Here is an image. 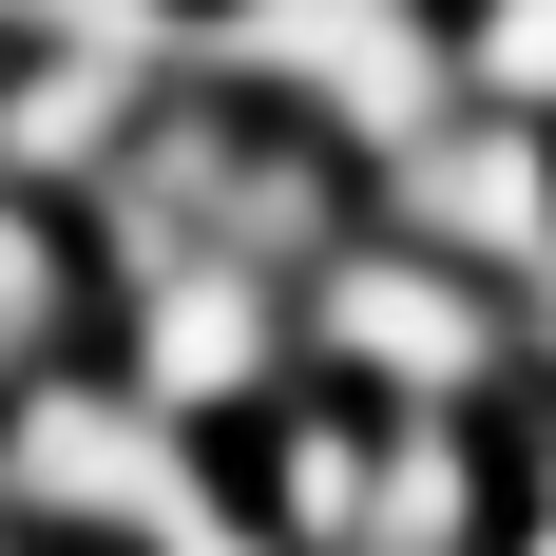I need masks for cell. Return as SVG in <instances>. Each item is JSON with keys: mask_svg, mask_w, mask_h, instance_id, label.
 Instances as JSON below:
<instances>
[{"mask_svg": "<svg viewBox=\"0 0 556 556\" xmlns=\"http://www.w3.org/2000/svg\"><path fill=\"white\" fill-rule=\"evenodd\" d=\"M230 58L288 77V97L327 115V135H365L384 173L460 115V39H422L403 0H230Z\"/></svg>", "mask_w": 556, "mask_h": 556, "instance_id": "obj_1", "label": "cell"}, {"mask_svg": "<svg viewBox=\"0 0 556 556\" xmlns=\"http://www.w3.org/2000/svg\"><path fill=\"white\" fill-rule=\"evenodd\" d=\"M307 345H327V365H365V403H403V422H460V403L500 384V307H480L422 230H403V250H327Z\"/></svg>", "mask_w": 556, "mask_h": 556, "instance_id": "obj_2", "label": "cell"}, {"mask_svg": "<svg viewBox=\"0 0 556 556\" xmlns=\"http://www.w3.org/2000/svg\"><path fill=\"white\" fill-rule=\"evenodd\" d=\"M0 500H20V518H115L135 556L212 518L192 460H173V403H154V384H20V422H0Z\"/></svg>", "mask_w": 556, "mask_h": 556, "instance_id": "obj_3", "label": "cell"}, {"mask_svg": "<svg viewBox=\"0 0 556 556\" xmlns=\"http://www.w3.org/2000/svg\"><path fill=\"white\" fill-rule=\"evenodd\" d=\"M403 230L442 269H556V115H500L460 97L422 154H403Z\"/></svg>", "mask_w": 556, "mask_h": 556, "instance_id": "obj_4", "label": "cell"}, {"mask_svg": "<svg viewBox=\"0 0 556 556\" xmlns=\"http://www.w3.org/2000/svg\"><path fill=\"white\" fill-rule=\"evenodd\" d=\"M135 384L173 422H212V403H269V288L230 269V250H173L154 307H135Z\"/></svg>", "mask_w": 556, "mask_h": 556, "instance_id": "obj_5", "label": "cell"}, {"mask_svg": "<svg viewBox=\"0 0 556 556\" xmlns=\"http://www.w3.org/2000/svg\"><path fill=\"white\" fill-rule=\"evenodd\" d=\"M115 135H135V39H77L58 20L20 58V97H0V173H97Z\"/></svg>", "mask_w": 556, "mask_h": 556, "instance_id": "obj_6", "label": "cell"}, {"mask_svg": "<svg viewBox=\"0 0 556 556\" xmlns=\"http://www.w3.org/2000/svg\"><path fill=\"white\" fill-rule=\"evenodd\" d=\"M460 97L556 115V0H460Z\"/></svg>", "mask_w": 556, "mask_h": 556, "instance_id": "obj_7", "label": "cell"}, {"mask_svg": "<svg viewBox=\"0 0 556 556\" xmlns=\"http://www.w3.org/2000/svg\"><path fill=\"white\" fill-rule=\"evenodd\" d=\"M39 307H58V250H39V212L0 192V327H39Z\"/></svg>", "mask_w": 556, "mask_h": 556, "instance_id": "obj_8", "label": "cell"}, {"mask_svg": "<svg viewBox=\"0 0 556 556\" xmlns=\"http://www.w3.org/2000/svg\"><path fill=\"white\" fill-rule=\"evenodd\" d=\"M154 556H307V538H269V518H192V538H154Z\"/></svg>", "mask_w": 556, "mask_h": 556, "instance_id": "obj_9", "label": "cell"}, {"mask_svg": "<svg viewBox=\"0 0 556 556\" xmlns=\"http://www.w3.org/2000/svg\"><path fill=\"white\" fill-rule=\"evenodd\" d=\"M518 556H556V518H538V538H518Z\"/></svg>", "mask_w": 556, "mask_h": 556, "instance_id": "obj_10", "label": "cell"}]
</instances>
